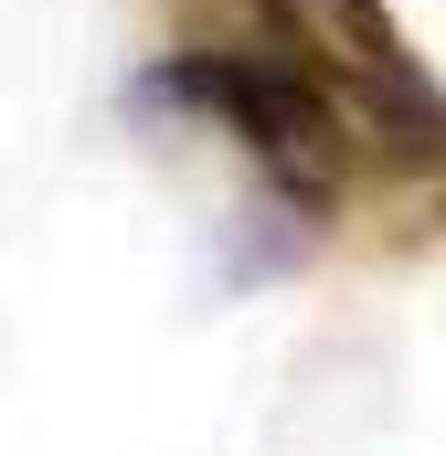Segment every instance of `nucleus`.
<instances>
[{"label":"nucleus","mask_w":446,"mask_h":456,"mask_svg":"<svg viewBox=\"0 0 446 456\" xmlns=\"http://www.w3.org/2000/svg\"><path fill=\"white\" fill-rule=\"evenodd\" d=\"M266 43L330 96L361 159L383 170H446V86L425 75V53L404 43V21L383 0H255Z\"/></svg>","instance_id":"1"},{"label":"nucleus","mask_w":446,"mask_h":456,"mask_svg":"<svg viewBox=\"0 0 446 456\" xmlns=\"http://www.w3.org/2000/svg\"><path fill=\"white\" fill-rule=\"evenodd\" d=\"M170 86L202 117H223V127L244 138V159H255L298 213H330L340 181L361 170V149H351V127L330 117V96H319L277 43H255V53H181Z\"/></svg>","instance_id":"2"}]
</instances>
